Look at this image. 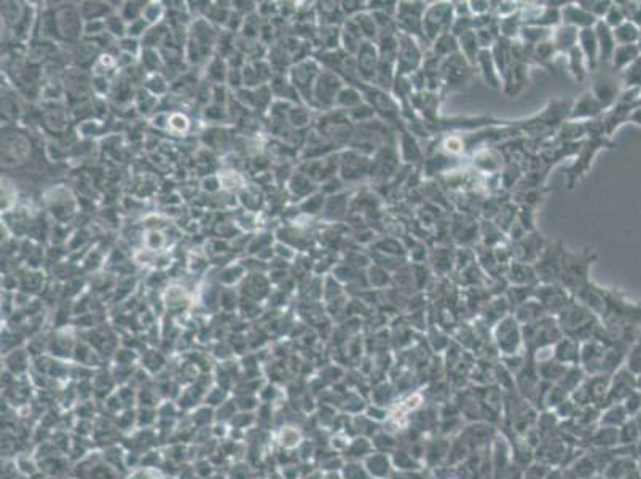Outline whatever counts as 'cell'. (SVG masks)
<instances>
[{"label":"cell","instance_id":"obj_12","mask_svg":"<svg viewBox=\"0 0 641 479\" xmlns=\"http://www.w3.org/2000/svg\"><path fill=\"white\" fill-rule=\"evenodd\" d=\"M342 80L332 71L322 72L316 79L314 84V99L324 107H332L335 106L337 96L342 91Z\"/></svg>","mask_w":641,"mask_h":479},{"label":"cell","instance_id":"obj_23","mask_svg":"<svg viewBox=\"0 0 641 479\" xmlns=\"http://www.w3.org/2000/svg\"><path fill=\"white\" fill-rule=\"evenodd\" d=\"M578 39H579V29L562 23L552 31L550 40L560 55H566V53L571 51L573 49H576Z\"/></svg>","mask_w":641,"mask_h":479},{"label":"cell","instance_id":"obj_36","mask_svg":"<svg viewBox=\"0 0 641 479\" xmlns=\"http://www.w3.org/2000/svg\"><path fill=\"white\" fill-rule=\"evenodd\" d=\"M353 19L357 24V28L361 29L364 40H367V42H376V37H379V28H376V23L372 16V13L366 10V11L359 13V15H356Z\"/></svg>","mask_w":641,"mask_h":479},{"label":"cell","instance_id":"obj_37","mask_svg":"<svg viewBox=\"0 0 641 479\" xmlns=\"http://www.w3.org/2000/svg\"><path fill=\"white\" fill-rule=\"evenodd\" d=\"M316 77H318V66L314 63H302L294 71V82L302 90H308L313 85Z\"/></svg>","mask_w":641,"mask_h":479},{"label":"cell","instance_id":"obj_40","mask_svg":"<svg viewBox=\"0 0 641 479\" xmlns=\"http://www.w3.org/2000/svg\"><path fill=\"white\" fill-rule=\"evenodd\" d=\"M571 468L579 479H589L592 476L600 475L597 463L590 454H583L581 457H578V460L571 465Z\"/></svg>","mask_w":641,"mask_h":479},{"label":"cell","instance_id":"obj_21","mask_svg":"<svg viewBox=\"0 0 641 479\" xmlns=\"http://www.w3.org/2000/svg\"><path fill=\"white\" fill-rule=\"evenodd\" d=\"M476 71L481 74V77L485 80V84L493 90H501V76H499L498 67L491 56L490 50H482L478 53Z\"/></svg>","mask_w":641,"mask_h":479},{"label":"cell","instance_id":"obj_41","mask_svg":"<svg viewBox=\"0 0 641 479\" xmlns=\"http://www.w3.org/2000/svg\"><path fill=\"white\" fill-rule=\"evenodd\" d=\"M374 444L372 441L366 440V438H357V440L351 441L347 448V455H349V458L353 462H357L359 458H367L370 454H372Z\"/></svg>","mask_w":641,"mask_h":479},{"label":"cell","instance_id":"obj_15","mask_svg":"<svg viewBox=\"0 0 641 479\" xmlns=\"http://www.w3.org/2000/svg\"><path fill=\"white\" fill-rule=\"evenodd\" d=\"M602 116H603L602 106L598 104V101L595 99V96H593L590 91H585L576 101H573L568 120L589 121V120H595Z\"/></svg>","mask_w":641,"mask_h":479},{"label":"cell","instance_id":"obj_43","mask_svg":"<svg viewBox=\"0 0 641 479\" xmlns=\"http://www.w3.org/2000/svg\"><path fill=\"white\" fill-rule=\"evenodd\" d=\"M367 280L370 281V285L375 286V288H386L388 285H391V283L394 281L393 276L389 275L388 270L384 268V267H381V266H379V264L370 267Z\"/></svg>","mask_w":641,"mask_h":479},{"label":"cell","instance_id":"obj_28","mask_svg":"<svg viewBox=\"0 0 641 479\" xmlns=\"http://www.w3.org/2000/svg\"><path fill=\"white\" fill-rule=\"evenodd\" d=\"M429 51L441 61L453 56L456 53H460V49H458V39L451 32L442 34L441 37H437L434 42L429 45Z\"/></svg>","mask_w":641,"mask_h":479},{"label":"cell","instance_id":"obj_51","mask_svg":"<svg viewBox=\"0 0 641 479\" xmlns=\"http://www.w3.org/2000/svg\"><path fill=\"white\" fill-rule=\"evenodd\" d=\"M291 120L294 121L295 125H305L307 121H308V116H307V112H305V111L297 109V111H292V114H291Z\"/></svg>","mask_w":641,"mask_h":479},{"label":"cell","instance_id":"obj_25","mask_svg":"<svg viewBox=\"0 0 641 479\" xmlns=\"http://www.w3.org/2000/svg\"><path fill=\"white\" fill-rule=\"evenodd\" d=\"M364 465L372 479H388L393 470V460L383 452H372L367 458H364Z\"/></svg>","mask_w":641,"mask_h":479},{"label":"cell","instance_id":"obj_35","mask_svg":"<svg viewBox=\"0 0 641 479\" xmlns=\"http://www.w3.org/2000/svg\"><path fill=\"white\" fill-rule=\"evenodd\" d=\"M627 410L624 404H611V406L600 415V427H612L619 428L627 422Z\"/></svg>","mask_w":641,"mask_h":479},{"label":"cell","instance_id":"obj_58","mask_svg":"<svg viewBox=\"0 0 641 479\" xmlns=\"http://www.w3.org/2000/svg\"><path fill=\"white\" fill-rule=\"evenodd\" d=\"M589 479H605V478H603V475H597V476H592Z\"/></svg>","mask_w":641,"mask_h":479},{"label":"cell","instance_id":"obj_10","mask_svg":"<svg viewBox=\"0 0 641 479\" xmlns=\"http://www.w3.org/2000/svg\"><path fill=\"white\" fill-rule=\"evenodd\" d=\"M562 254L563 246L554 245V246H545L544 251L539 256V259L535 262V272L538 276V281L543 285H554L558 283L560 285V272H562Z\"/></svg>","mask_w":641,"mask_h":479},{"label":"cell","instance_id":"obj_7","mask_svg":"<svg viewBox=\"0 0 641 479\" xmlns=\"http://www.w3.org/2000/svg\"><path fill=\"white\" fill-rule=\"evenodd\" d=\"M474 71L476 67L472 66L461 53H456V55L443 59L441 64L442 89L443 86H447L450 90L463 89V86H466L469 84Z\"/></svg>","mask_w":641,"mask_h":479},{"label":"cell","instance_id":"obj_31","mask_svg":"<svg viewBox=\"0 0 641 479\" xmlns=\"http://www.w3.org/2000/svg\"><path fill=\"white\" fill-rule=\"evenodd\" d=\"M640 58V49L638 45H617L614 50V55L611 58L614 69L625 71L632 63Z\"/></svg>","mask_w":641,"mask_h":479},{"label":"cell","instance_id":"obj_3","mask_svg":"<svg viewBox=\"0 0 641 479\" xmlns=\"http://www.w3.org/2000/svg\"><path fill=\"white\" fill-rule=\"evenodd\" d=\"M455 23V2H433L423 16V32L426 42L431 45L442 34L451 31Z\"/></svg>","mask_w":641,"mask_h":479},{"label":"cell","instance_id":"obj_29","mask_svg":"<svg viewBox=\"0 0 641 479\" xmlns=\"http://www.w3.org/2000/svg\"><path fill=\"white\" fill-rule=\"evenodd\" d=\"M544 315H548V313H545L544 307L535 298H530L525 302H522L521 306L516 307V312H514V316L522 326L528 325V323H531V321L539 320Z\"/></svg>","mask_w":641,"mask_h":479},{"label":"cell","instance_id":"obj_49","mask_svg":"<svg viewBox=\"0 0 641 479\" xmlns=\"http://www.w3.org/2000/svg\"><path fill=\"white\" fill-rule=\"evenodd\" d=\"M624 408H625L627 414H629V415H635V414L640 413V409H641V395L638 393L637 390L633 391L632 395H629V396L625 398Z\"/></svg>","mask_w":641,"mask_h":479},{"label":"cell","instance_id":"obj_11","mask_svg":"<svg viewBox=\"0 0 641 479\" xmlns=\"http://www.w3.org/2000/svg\"><path fill=\"white\" fill-rule=\"evenodd\" d=\"M356 64L357 72H359L361 82L366 85H372L376 76V69L380 64V53L376 49L375 42H364L359 51L356 53Z\"/></svg>","mask_w":641,"mask_h":479},{"label":"cell","instance_id":"obj_16","mask_svg":"<svg viewBox=\"0 0 641 479\" xmlns=\"http://www.w3.org/2000/svg\"><path fill=\"white\" fill-rule=\"evenodd\" d=\"M397 152H399L401 160L407 161L410 165L420 163V161L424 160V155L421 146L418 144L416 136H414L406 128H401V133L397 134Z\"/></svg>","mask_w":641,"mask_h":479},{"label":"cell","instance_id":"obj_33","mask_svg":"<svg viewBox=\"0 0 641 479\" xmlns=\"http://www.w3.org/2000/svg\"><path fill=\"white\" fill-rule=\"evenodd\" d=\"M552 31L549 28H541V26H523L521 31V36L517 40H521L522 44L528 46H536L543 42H548L552 39Z\"/></svg>","mask_w":641,"mask_h":479},{"label":"cell","instance_id":"obj_56","mask_svg":"<svg viewBox=\"0 0 641 479\" xmlns=\"http://www.w3.org/2000/svg\"><path fill=\"white\" fill-rule=\"evenodd\" d=\"M637 454H638V457L641 458V440H640V443H638V446H637Z\"/></svg>","mask_w":641,"mask_h":479},{"label":"cell","instance_id":"obj_38","mask_svg":"<svg viewBox=\"0 0 641 479\" xmlns=\"http://www.w3.org/2000/svg\"><path fill=\"white\" fill-rule=\"evenodd\" d=\"M362 103H364L362 91L357 90L356 86H347V89H342L339 96H337L335 106L343 107V109H347V111H353L357 106H361Z\"/></svg>","mask_w":641,"mask_h":479},{"label":"cell","instance_id":"obj_45","mask_svg":"<svg viewBox=\"0 0 641 479\" xmlns=\"http://www.w3.org/2000/svg\"><path fill=\"white\" fill-rule=\"evenodd\" d=\"M442 151L443 153L455 157L458 153H463L466 151V141L461 136H455V134H448L447 138L442 141Z\"/></svg>","mask_w":641,"mask_h":479},{"label":"cell","instance_id":"obj_44","mask_svg":"<svg viewBox=\"0 0 641 479\" xmlns=\"http://www.w3.org/2000/svg\"><path fill=\"white\" fill-rule=\"evenodd\" d=\"M343 479H372L369 475L366 465L361 462H349L342 467Z\"/></svg>","mask_w":641,"mask_h":479},{"label":"cell","instance_id":"obj_59","mask_svg":"<svg viewBox=\"0 0 641 479\" xmlns=\"http://www.w3.org/2000/svg\"><path fill=\"white\" fill-rule=\"evenodd\" d=\"M640 471H641V465H640Z\"/></svg>","mask_w":641,"mask_h":479},{"label":"cell","instance_id":"obj_53","mask_svg":"<svg viewBox=\"0 0 641 479\" xmlns=\"http://www.w3.org/2000/svg\"><path fill=\"white\" fill-rule=\"evenodd\" d=\"M211 74H212V77H215L217 80L224 77V67H222L219 61H215L214 66L211 67Z\"/></svg>","mask_w":641,"mask_h":479},{"label":"cell","instance_id":"obj_26","mask_svg":"<svg viewBox=\"0 0 641 479\" xmlns=\"http://www.w3.org/2000/svg\"><path fill=\"white\" fill-rule=\"evenodd\" d=\"M563 56H565V67H566V71H568L570 76L573 77V80L578 84L584 82L587 74H589L590 71H589V66H587V61H585L584 55L581 53V50H579V46L573 49L571 51H568Z\"/></svg>","mask_w":641,"mask_h":479},{"label":"cell","instance_id":"obj_46","mask_svg":"<svg viewBox=\"0 0 641 479\" xmlns=\"http://www.w3.org/2000/svg\"><path fill=\"white\" fill-rule=\"evenodd\" d=\"M391 460H393V467L401 471H416L420 468L415 460V457H411V454H407V452L402 450L396 452V455L391 457Z\"/></svg>","mask_w":641,"mask_h":479},{"label":"cell","instance_id":"obj_13","mask_svg":"<svg viewBox=\"0 0 641 479\" xmlns=\"http://www.w3.org/2000/svg\"><path fill=\"white\" fill-rule=\"evenodd\" d=\"M370 168H372V160L357 151L347 152L340 160L342 178L345 181H359L370 174Z\"/></svg>","mask_w":641,"mask_h":479},{"label":"cell","instance_id":"obj_30","mask_svg":"<svg viewBox=\"0 0 641 479\" xmlns=\"http://www.w3.org/2000/svg\"><path fill=\"white\" fill-rule=\"evenodd\" d=\"M364 42H366V40H364V37H362L361 29L357 28L354 19L349 18L345 23V28H343V31H342V44H343V46H345V50L348 51V55H356Z\"/></svg>","mask_w":641,"mask_h":479},{"label":"cell","instance_id":"obj_42","mask_svg":"<svg viewBox=\"0 0 641 479\" xmlns=\"http://www.w3.org/2000/svg\"><path fill=\"white\" fill-rule=\"evenodd\" d=\"M640 436H641V433H640L638 423L635 419L627 420L622 427L619 428V444H624V446L635 444Z\"/></svg>","mask_w":641,"mask_h":479},{"label":"cell","instance_id":"obj_54","mask_svg":"<svg viewBox=\"0 0 641 479\" xmlns=\"http://www.w3.org/2000/svg\"><path fill=\"white\" fill-rule=\"evenodd\" d=\"M173 125L178 126V130H182V128L187 126V120L182 116H175V117H173Z\"/></svg>","mask_w":641,"mask_h":479},{"label":"cell","instance_id":"obj_50","mask_svg":"<svg viewBox=\"0 0 641 479\" xmlns=\"http://www.w3.org/2000/svg\"><path fill=\"white\" fill-rule=\"evenodd\" d=\"M322 205H324V198L322 197H312L309 198L305 205H303V210H305L307 213H312V214H314V213H319L321 211V208H322Z\"/></svg>","mask_w":641,"mask_h":479},{"label":"cell","instance_id":"obj_22","mask_svg":"<svg viewBox=\"0 0 641 479\" xmlns=\"http://www.w3.org/2000/svg\"><path fill=\"white\" fill-rule=\"evenodd\" d=\"M578 46L587 61L589 71H595L600 63V51H598V42H597V36H595V31H593V28L579 31Z\"/></svg>","mask_w":641,"mask_h":479},{"label":"cell","instance_id":"obj_18","mask_svg":"<svg viewBox=\"0 0 641 479\" xmlns=\"http://www.w3.org/2000/svg\"><path fill=\"white\" fill-rule=\"evenodd\" d=\"M554 360L565 366H578L581 360V342L563 336L554 346Z\"/></svg>","mask_w":641,"mask_h":479},{"label":"cell","instance_id":"obj_8","mask_svg":"<svg viewBox=\"0 0 641 479\" xmlns=\"http://www.w3.org/2000/svg\"><path fill=\"white\" fill-rule=\"evenodd\" d=\"M426 9L428 4L424 2H399L396 13V21L397 26H399V31L415 37L418 42H420V40L426 42L423 32V16Z\"/></svg>","mask_w":641,"mask_h":479},{"label":"cell","instance_id":"obj_9","mask_svg":"<svg viewBox=\"0 0 641 479\" xmlns=\"http://www.w3.org/2000/svg\"><path fill=\"white\" fill-rule=\"evenodd\" d=\"M533 298L539 301V303L544 307L545 313L555 316V318L575 301L573 299L575 296L570 291H566L558 283H554V285H543V283H539L535 288V291H533Z\"/></svg>","mask_w":641,"mask_h":479},{"label":"cell","instance_id":"obj_5","mask_svg":"<svg viewBox=\"0 0 641 479\" xmlns=\"http://www.w3.org/2000/svg\"><path fill=\"white\" fill-rule=\"evenodd\" d=\"M605 146H608L606 138H587L579 144L576 160L573 161L571 166L566 170V187H568L570 191L585 176L587 173H589L592 158L595 157L600 149H605Z\"/></svg>","mask_w":641,"mask_h":479},{"label":"cell","instance_id":"obj_19","mask_svg":"<svg viewBox=\"0 0 641 479\" xmlns=\"http://www.w3.org/2000/svg\"><path fill=\"white\" fill-rule=\"evenodd\" d=\"M506 278L511 283V286H531L535 288L539 285L535 267L531 264H523V262L511 261L506 272Z\"/></svg>","mask_w":641,"mask_h":479},{"label":"cell","instance_id":"obj_6","mask_svg":"<svg viewBox=\"0 0 641 479\" xmlns=\"http://www.w3.org/2000/svg\"><path fill=\"white\" fill-rule=\"evenodd\" d=\"M493 339L503 356L521 353L523 347L522 325L517 321L514 315L504 316V318L496 321L493 328Z\"/></svg>","mask_w":641,"mask_h":479},{"label":"cell","instance_id":"obj_48","mask_svg":"<svg viewBox=\"0 0 641 479\" xmlns=\"http://www.w3.org/2000/svg\"><path fill=\"white\" fill-rule=\"evenodd\" d=\"M549 470H550V467H548V465H544V463H539V462L531 463L526 467L525 473H523V479H545V476H548V473H549Z\"/></svg>","mask_w":641,"mask_h":479},{"label":"cell","instance_id":"obj_2","mask_svg":"<svg viewBox=\"0 0 641 479\" xmlns=\"http://www.w3.org/2000/svg\"><path fill=\"white\" fill-rule=\"evenodd\" d=\"M523 333V347L528 350V353L535 355L538 350L554 347L555 343L565 336L562 328L558 325L555 316L544 315L536 321H531L528 325L522 326Z\"/></svg>","mask_w":641,"mask_h":479},{"label":"cell","instance_id":"obj_32","mask_svg":"<svg viewBox=\"0 0 641 479\" xmlns=\"http://www.w3.org/2000/svg\"><path fill=\"white\" fill-rule=\"evenodd\" d=\"M456 39H458V49H460L461 55L466 58L472 66L476 67L478 53L482 51L481 46H478V42H477L476 31L464 32V34H461L460 37H456Z\"/></svg>","mask_w":641,"mask_h":479},{"label":"cell","instance_id":"obj_20","mask_svg":"<svg viewBox=\"0 0 641 479\" xmlns=\"http://www.w3.org/2000/svg\"><path fill=\"white\" fill-rule=\"evenodd\" d=\"M595 99L598 101V104L602 106L603 112L610 111L611 107L616 106L617 99L620 96L617 85L612 82L611 79H598L593 82V85L590 86L589 90Z\"/></svg>","mask_w":641,"mask_h":479},{"label":"cell","instance_id":"obj_34","mask_svg":"<svg viewBox=\"0 0 641 479\" xmlns=\"http://www.w3.org/2000/svg\"><path fill=\"white\" fill-rule=\"evenodd\" d=\"M590 441L598 449H612L619 444V428L600 427L590 433Z\"/></svg>","mask_w":641,"mask_h":479},{"label":"cell","instance_id":"obj_52","mask_svg":"<svg viewBox=\"0 0 641 479\" xmlns=\"http://www.w3.org/2000/svg\"><path fill=\"white\" fill-rule=\"evenodd\" d=\"M292 188H294L295 192L303 193V192H308V191H309V184H308V181H305L302 176H299V178H295V179H294V182H292Z\"/></svg>","mask_w":641,"mask_h":479},{"label":"cell","instance_id":"obj_1","mask_svg":"<svg viewBox=\"0 0 641 479\" xmlns=\"http://www.w3.org/2000/svg\"><path fill=\"white\" fill-rule=\"evenodd\" d=\"M595 256L589 249L581 253H571L563 248L562 254V272H560V285L573 296H576L589 283L590 266Z\"/></svg>","mask_w":641,"mask_h":479},{"label":"cell","instance_id":"obj_39","mask_svg":"<svg viewBox=\"0 0 641 479\" xmlns=\"http://www.w3.org/2000/svg\"><path fill=\"white\" fill-rule=\"evenodd\" d=\"M612 31L617 45H635L637 40H640V31L632 21H624Z\"/></svg>","mask_w":641,"mask_h":479},{"label":"cell","instance_id":"obj_24","mask_svg":"<svg viewBox=\"0 0 641 479\" xmlns=\"http://www.w3.org/2000/svg\"><path fill=\"white\" fill-rule=\"evenodd\" d=\"M595 36L598 42V51H600V61H611L614 50H616V39H614V31L608 24L603 21H598L595 24Z\"/></svg>","mask_w":641,"mask_h":479},{"label":"cell","instance_id":"obj_4","mask_svg":"<svg viewBox=\"0 0 641 479\" xmlns=\"http://www.w3.org/2000/svg\"><path fill=\"white\" fill-rule=\"evenodd\" d=\"M421 44L415 37L399 31V49L396 58V77H410L411 74L420 71L424 63Z\"/></svg>","mask_w":641,"mask_h":479},{"label":"cell","instance_id":"obj_17","mask_svg":"<svg viewBox=\"0 0 641 479\" xmlns=\"http://www.w3.org/2000/svg\"><path fill=\"white\" fill-rule=\"evenodd\" d=\"M562 23L583 31L595 28L598 19L593 18L589 11H585L578 2H573L566 4L562 9Z\"/></svg>","mask_w":641,"mask_h":479},{"label":"cell","instance_id":"obj_47","mask_svg":"<svg viewBox=\"0 0 641 479\" xmlns=\"http://www.w3.org/2000/svg\"><path fill=\"white\" fill-rule=\"evenodd\" d=\"M627 369L633 374H641V337L635 347L632 348L630 355L627 356Z\"/></svg>","mask_w":641,"mask_h":479},{"label":"cell","instance_id":"obj_27","mask_svg":"<svg viewBox=\"0 0 641 479\" xmlns=\"http://www.w3.org/2000/svg\"><path fill=\"white\" fill-rule=\"evenodd\" d=\"M640 467L637 462L629 455H617L614 460L605 468L603 478L605 479H625L633 471H637Z\"/></svg>","mask_w":641,"mask_h":479},{"label":"cell","instance_id":"obj_14","mask_svg":"<svg viewBox=\"0 0 641 479\" xmlns=\"http://www.w3.org/2000/svg\"><path fill=\"white\" fill-rule=\"evenodd\" d=\"M637 387V377L635 374L627 368L619 369L614 377H611V387L608 393V404H616L619 401H625V398L632 395Z\"/></svg>","mask_w":641,"mask_h":479},{"label":"cell","instance_id":"obj_57","mask_svg":"<svg viewBox=\"0 0 641 479\" xmlns=\"http://www.w3.org/2000/svg\"><path fill=\"white\" fill-rule=\"evenodd\" d=\"M637 387H638L640 391H641V374H640V377L637 379Z\"/></svg>","mask_w":641,"mask_h":479},{"label":"cell","instance_id":"obj_55","mask_svg":"<svg viewBox=\"0 0 641 479\" xmlns=\"http://www.w3.org/2000/svg\"><path fill=\"white\" fill-rule=\"evenodd\" d=\"M157 55H155V53H152V51H147V58H145V64L148 66V67H153V66H157V63H158V59L155 58Z\"/></svg>","mask_w":641,"mask_h":479}]
</instances>
